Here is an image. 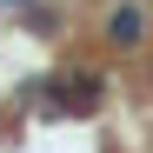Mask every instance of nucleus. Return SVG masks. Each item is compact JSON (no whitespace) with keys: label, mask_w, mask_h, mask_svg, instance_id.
Returning <instances> with one entry per match:
<instances>
[{"label":"nucleus","mask_w":153,"mask_h":153,"mask_svg":"<svg viewBox=\"0 0 153 153\" xmlns=\"http://www.w3.org/2000/svg\"><path fill=\"white\" fill-rule=\"evenodd\" d=\"M146 27H153V20L133 7V0H120V7H107V20H100V33H107V47H120V53H126V47H140L146 40Z\"/></svg>","instance_id":"f257e3e1"}]
</instances>
